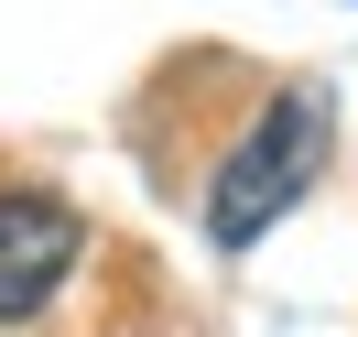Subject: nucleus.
<instances>
[{
    "mask_svg": "<svg viewBox=\"0 0 358 337\" xmlns=\"http://www.w3.org/2000/svg\"><path fill=\"white\" fill-rule=\"evenodd\" d=\"M326 142H336L326 88H282L261 120H250V142L217 163V185H206V240H217V250H250L271 218H293V196L326 174Z\"/></svg>",
    "mask_w": 358,
    "mask_h": 337,
    "instance_id": "obj_1",
    "label": "nucleus"
},
{
    "mask_svg": "<svg viewBox=\"0 0 358 337\" xmlns=\"http://www.w3.org/2000/svg\"><path fill=\"white\" fill-rule=\"evenodd\" d=\"M76 250H87V218L44 185H0V326H22L66 294Z\"/></svg>",
    "mask_w": 358,
    "mask_h": 337,
    "instance_id": "obj_2",
    "label": "nucleus"
}]
</instances>
